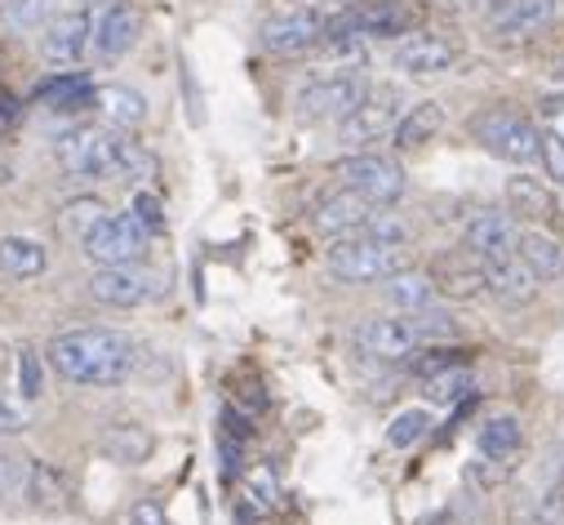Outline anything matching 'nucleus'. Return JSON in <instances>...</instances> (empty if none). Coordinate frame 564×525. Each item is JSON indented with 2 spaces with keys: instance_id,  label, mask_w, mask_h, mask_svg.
Returning <instances> with one entry per match:
<instances>
[{
  "instance_id": "nucleus-36",
  "label": "nucleus",
  "mask_w": 564,
  "mask_h": 525,
  "mask_svg": "<svg viewBox=\"0 0 564 525\" xmlns=\"http://www.w3.org/2000/svg\"><path fill=\"white\" fill-rule=\"evenodd\" d=\"M245 490H249V499H253L258 507H275V503H280V485H275L271 468H249Z\"/></svg>"
},
{
  "instance_id": "nucleus-9",
  "label": "nucleus",
  "mask_w": 564,
  "mask_h": 525,
  "mask_svg": "<svg viewBox=\"0 0 564 525\" xmlns=\"http://www.w3.org/2000/svg\"><path fill=\"white\" fill-rule=\"evenodd\" d=\"M351 343H356L365 356H373V361H400V356H409V352L427 347V343H422V334L413 330L409 317H369V321H360V325L351 330Z\"/></svg>"
},
{
  "instance_id": "nucleus-42",
  "label": "nucleus",
  "mask_w": 564,
  "mask_h": 525,
  "mask_svg": "<svg viewBox=\"0 0 564 525\" xmlns=\"http://www.w3.org/2000/svg\"><path fill=\"white\" fill-rule=\"evenodd\" d=\"M533 525H564V490H546V499L533 507Z\"/></svg>"
},
{
  "instance_id": "nucleus-22",
  "label": "nucleus",
  "mask_w": 564,
  "mask_h": 525,
  "mask_svg": "<svg viewBox=\"0 0 564 525\" xmlns=\"http://www.w3.org/2000/svg\"><path fill=\"white\" fill-rule=\"evenodd\" d=\"M485 268V294L502 299V303H529L538 294V277L524 268L520 258H502V262H480Z\"/></svg>"
},
{
  "instance_id": "nucleus-21",
  "label": "nucleus",
  "mask_w": 564,
  "mask_h": 525,
  "mask_svg": "<svg viewBox=\"0 0 564 525\" xmlns=\"http://www.w3.org/2000/svg\"><path fill=\"white\" fill-rule=\"evenodd\" d=\"M516 258L524 262V268H529L538 281H560V277H564V245H560L555 236H546V232L524 227V232L516 236Z\"/></svg>"
},
{
  "instance_id": "nucleus-34",
  "label": "nucleus",
  "mask_w": 564,
  "mask_h": 525,
  "mask_svg": "<svg viewBox=\"0 0 564 525\" xmlns=\"http://www.w3.org/2000/svg\"><path fill=\"white\" fill-rule=\"evenodd\" d=\"M6 19L14 32H41L54 19V0H10Z\"/></svg>"
},
{
  "instance_id": "nucleus-12",
  "label": "nucleus",
  "mask_w": 564,
  "mask_h": 525,
  "mask_svg": "<svg viewBox=\"0 0 564 525\" xmlns=\"http://www.w3.org/2000/svg\"><path fill=\"white\" fill-rule=\"evenodd\" d=\"M516 236H520V227L511 214L485 210L463 227V249L480 262H502V258H516Z\"/></svg>"
},
{
  "instance_id": "nucleus-10",
  "label": "nucleus",
  "mask_w": 564,
  "mask_h": 525,
  "mask_svg": "<svg viewBox=\"0 0 564 525\" xmlns=\"http://www.w3.org/2000/svg\"><path fill=\"white\" fill-rule=\"evenodd\" d=\"M58 165L76 179H107L111 170V129L80 125L58 139Z\"/></svg>"
},
{
  "instance_id": "nucleus-29",
  "label": "nucleus",
  "mask_w": 564,
  "mask_h": 525,
  "mask_svg": "<svg viewBox=\"0 0 564 525\" xmlns=\"http://www.w3.org/2000/svg\"><path fill=\"white\" fill-rule=\"evenodd\" d=\"M422 392H427L432 406H458L467 392H476V374L467 365H445V369L422 378Z\"/></svg>"
},
{
  "instance_id": "nucleus-37",
  "label": "nucleus",
  "mask_w": 564,
  "mask_h": 525,
  "mask_svg": "<svg viewBox=\"0 0 564 525\" xmlns=\"http://www.w3.org/2000/svg\"><path fill=\"white\" fill-rule=\"evenodd\" d=\"M436 290H445V294H454V299H476V294H485V268H476V272L449 268L445 286H436Z\"/></svg>"
},
{
  "instance_id": "nucleus-4",
  "label": "nucleus",
  "mask_w": 564,
  "mask_h": 525,
  "mask_svg": "<svg viewBox=\"0 0 564 525\" xmlns=\"http://www.w3.org/2000/svg\"><path fill=\"white\" fill-rule=\"evenodd\" d=\"M422 10L413 0H356V6L329 14L325 32H347L360 41H387V36H409L417 28Z\"/></svg>"
},
{
  "instance_id": "nucleus-11",
  "label": "nucleus",
  "mask_w": 564,
  "mask_h": 525,
  "mask_svg": "<svg viewBox=\"0 0 564 525\" xmlns=\"http://www.w3.org/2000/svg\"><path fill=\"white\" fill-rule=\"evenodd\" d=\"M89 41H94V19H89L85 10L54 14V19L45 23V32H41V54H45V63H54V67H76V63L85 58Z\"/></svg>"
},
{
  "instance_id": "nucleus-33",
  "label": "nucleus",
  "mask_w": 564,
  "mask_h": 525,
  "mask_svg": "<svg viewBox=\"0 0 564 525\" xmlns=\"http://www.w3.org/2000/svg\"><path fill=\"white\" fill-rule=\"evenodd\" d=\"M427 428H432V415H427V410H400V415L391 419V428H387V446L409 450L413 441L427 437Z\"/></svg>"
},
{
  "instance_id": "nucleus-20",
  "label": "nucleus",
  "mask_w": 564,
  "mask_h": 525,
  "mask_svg": "<svg viewBox=\"0 0 564 525\" xmlns=\"http://www.w3.org/2000/svg\"><path fill=\"white\" fill-rule=\"evenodd\" d=\"M98 450L120 463V468H138V463H148L152 450H156V437L143 428V424H107L102 437H98Z\"/></svg>"
},
{
  "instance_id": "nucleus-27",
  "label": "nucleus",
  "mask_w": 564,
  "mask_h": 525,
  "mask_svg": "<svg viewBox=\"0 0 564 525\" xmlns=\"http://www.w3.org/2000/svg\"><path fill=\"white\" fill-rule=\"evenodd\" d=\"M382 294H387V303H395V308H404V312H422V308H432L436 303V281L432 277H422V272H395V277H387L382 281Z\"/></svg>"
},
{
  "instance_id": "nucleus-8",
  "label": "nucleus",
  "mask_w": 564,
  "mask_h": 525,
  "mask_svg": "<svg viewBox=\"0 0 564 525\" xmlns=\"http://www.w3.org/2000/svg\"><path fill=\"white\" fill-rule=\"evenodd\" d=\"M325 28H329V14H321V10H290V14H275V19L262 23V50L275 54V58L307 54L312 45L325 41Z\"/></svg>"
},
{
  "instance_id": "nucleus-25",
  "label": "nucleus",
  "mask_w": 564,
  "mask_h": 525,
  "mask_svg": "<svg viewBox=\"0 0 564 525\" xmlns=\"http://www.w3.org/2000/svg\"><path fill=\"white\" fill-rule=\"evenodd\" d=\"M507 205H511V214H520L529 223L555 218V192L542 179H511L507 183Z\"/></svg>"
},
{
  "instance_id": "nucleus-19",
  "label": "nucleus",
  "mask_w": 564,
  "mask_h": 525,
  "mask_svg": "<svg viewBox=\"0 0 564 525\" xmlns=\"http://www.w3.org/2000/svg\"><path fill=\"white\" fill-rule=\"evenodd\" d=\"M445 129V111L441 103H413L400 111V120L391 125V143L395 152H413V148H427L436 135Z\"/></svg>"
},
{
  "instance_id": "nucleus-24",
  "label": "nucleus",
  "mask_w": 564,
  "mask_h": 525,
  "mask_svg": "<svg viewBox=\"0 0 564 525\" xmlns=\"http://www.w3.org/2000/svg\"><path fill=\"white\" fill-rule=\"evenodd\" d=\"M45 268H50V254H45L41 240H32V236H6V240H0V272H6V277L32 281Z\"/></svg>"
},
{
  "instance_id": "nucleus-41",
  "label": "nucleus",
  "mask_w": 564,
  "mask_h": 525,
  "mask_svg": "<svg viewBox=\"0 0 564 525\" xmlns=\"http://www.w3.org/2000/svg\"><path fill=\"white\" fill-rule=\"evenodd\" d=\"M467 481H471L476 490H480V485H485V490H494L498 481H507V459H489V463H471V468H467Z\"/></svg>"
},
{
  "instance_id": "nucleus-30",
  "label": "nucleus",
  "mask_w": 564,
  "mask_h": 525,
  "mask_svg": "<svg viewBox=\"0 0 564 525\" xmlns=\"http://www.w3.org/2000/svg\"><path fill=\"white\" fill-rule=\"evenodd\" d=\"M36 98L45 103V107H54V111H80V107H89L94 103V85L85 81V76H54V81H45L41 89H36Z\"/></svg>"
},
{
  "instance_id": "nucleus-23",
  "label": "nucleus",
  "mask_w": 564,
  "mask_h": 525,
  "mask_svg": "<svg viewBox=\"0 0 564 525\" xmlns=\"http://www.w3.org/2000/svg\"><path fill=\"white\" fill-rule=\"evenodd\" d=\"M94 107L116 125V129H138L148 120V98L129 89V85H98L94 89Z\"/></svg>"
},
{
  "instance_id": "nucleus-1",
  "label": "nucleus",
  "mask_w": 564,
  "mask_h": 525,
  "mask_svg": "<svg viewBox=\"0 0 564 525\" xmlns=\"http://www.w3.org/2000/svg\"><path fill=\"white\" fill-rule=\"evenodd\" d=\"M50 365L80 387H120L138 369V343L120 330H67L45 347Z\"/></svg>"
},
{
  "instance_id": "nucleus-40",
  "label": "nucleus",
  "mask_w": 564,
  "mask_h": 525,
  "mask_svg": "<svg viewBox=\"0 0 564 525\" xmlns=\"http://www.w3.org/2000/svg\"><path fill=\"white\" fill-rule=\"evenodd\" d=\"M538 161L546 165V179H555V188H564V139L546 135V139H542V152H538Z\"/></svg>"
},
{
  "instance_id": "nucleus-5",
  "label": "nucleus",
  "mask_w": 564,
  "mask_h": 525,
  "mask_svg": "<svg viewBox=\"0 0 564 525\" xmlns=\"http://www.w3.org/2000/svg\"><path fill=\"white\" fill-rule=\"evenodd\" d=\"M338 183L347 192H356L360 201H369L373 210H387L395 205L404 192H409V179H404V165L395 157H378V152H360V157H347L334 165Z\"/></svg>"
},
{
  "instance_id": "nucleus-44",
  "label": "nucleus",
  "mask_w": 564,
  "mask_h": 525,
  "mask_svg": "<svg viewBox=\"0 0 564 525\" xmlns=\"http://www.w3.org/2000/svg\"><path fill=\"white\" fill-rule=\"evenodd\" d=\"M19 432H28V410L0 397V437H19Z\"/></svg>"
},
{
  "instance_id": "nucleus-31",
  "label": "nucleus",
  "mask_w": 564,
  "mask_h": 525,
  "mask_svg": "<svg viewBox=\"0 0 564 525\" xmlns=\"http://www.w3.org/2000/svg\"><path fill=\"white\" fill-rule=\"evenodd\" d=\"M516 450H520V419L498 415L480 428V454L485 459H511Z\"/></svg>"
},
{
  "instance_id": "nucleus-17",
  "label": "nucleus",
  "mask_w": 564,
  "mask_h": 525,
  "mask_svg": "<svg viewBox=\"0 0 564 525\" xmlns=\"http://www.w3.org/2000/svg\"><path fill=\"white\" fill-rule=\"evenodd\" d=\"M89 294L102 308H143L148 299H156V281L138 268H98L89 277Z\"/></svg>"
},
{
  "instance_id": "nucleus-28",
  "label": "nucleus",
  "mask_w": 564,
  "mask_h": 525,
  "mask_svg": "<svg viewBox=\"0 0 564 525\" xmlns=\"http://www.w3.org/2000/svg\"><path fill=\"white\" fill-rule=\"evenodd\" d=\"M152 174H156V161H152V152H148L143 143H133V139H124V135H111V170H107V179L143 183V179H152Z\"/></svg>"
},
{
  "instance_id": "nucleus-18",
  "label": "nucleus",
  "mask_w": 564,
  "mask_h": 525,
  "mask_svg": "<svg viewBox=\"0 0 564 525\" xmlns=\"http://www.w3.org/2000/svg\"><path fill=\"white\" fill-rule=\"evenodd\" d=\"M373 214H378V210H373L369 201H360L356 192L338 188V192L321 196V205H316V227L329 232V236H356V232H365V223H369Z\"/></svg>"
},
{
  "instance_id": "nucleus-6",
  "label": "nucleus",
  "mask_w": 564,
  "mask_h": 525,
  "mask_svg": "<svg viewBox=\"0 0 564 525\" xmlns=\"http://www.w3.org/2000/svg\"><path fill=\"white\" fill-rule=\"evenodd\" d=\"M148 240L152 232L133 214H107L80 245H85V258L98 262V268H133L148 254Z\"/></svg>"
},
{
  "instance_id": "nucleus-3",
  "label": "nucleus",
  "mask_w": 564,
  "mask_h": 525,
  "mask_svg": "<svg viewBox=\"0 0 564 525\" xmlns=\"http://www.w3.org/2000/svg\"><path fill=\"white\" fill-rule=\"evenodd\" d=\"M471 135L489 157H498L507 165H533L542 152V135L533 129V120L511 111V107H494V111L471 116Z\"/></svg>"
},
{
  "instance_id": "nucleus-14",
  "label": "nucleus",
  "mask_w": 564,
  "mask_h": 525,
  "mask_svg": "<svg viewBox=\"0 0 564 525\" xmlns=\"http://www.w3.org/2000/svg\"><path fill=\"white\" fill-rule=\"evenodd\" d=\"M454 63H458V41H449L441 32H413L395 50V67L404 76H441Z\"/></svg>"
},
{
  "instance_id": "nucleus-39",
  "label": "nucleus",
  "mask_w": 564,
  "mask_h": 525,
  "mask_svg": "<svg viewBox=\"0 0 564 525\" xmlns=\"http://www.w3.org/2000/svg\"><path fill=\"white\" fill-rule=\"evenodd\" d=\"M129 214L143 223L148 232H161V227H165V210H161V196H156V192H138L133 205H129Z\"/></svg>"
},
{
  "instance_id": "nucleus-46",
  "label": "nucleus",
  "mask_w": 564,
  "mask_h": 525,
  "mask_svg": "<svg viewBox=\"0 0 564 525\" xmlns=\"http://www.w3.org/2000/svg\"><path fill=\"white\" fill-rule=\"evenodd\" d=\"M0 499H6V494H0Z\"/></svg>"
},
{
  "instance_id": "nucleus-32",
  "label": "nucleus",
  "mask_w": 564,
  "mask_h": 525,
  "mask_svg": "<svg viewBox=\"0 0 564 525\" xmlns=\"http://www.w3.org/2000/svg\"><path fill=\"white\" fill-rule=\"evenodd\" d=\"M107 214H111V210H107L98 196H76V201H67V205H63V227H67L76 240H85V236H89Z\"/></svg>"
},
{
  "instance_id": "nucleus-7",
  "label": "nucleus",
  "mask_w": 564,
  "mask_h": 525,
  "mask_svg": "<svg viewBox=\"0 0 564 525\" xmlns=\"http://www.w3.org/2000/svg\"><path fill=\"white\" fill-rule=\"evenodd\" d=\"M369 89L373 85L365 76H356V72H329V76L307 81L299 89L294 107H299L303 120H343V116H351L369 98Z\"/></svg>"
},
{
  "instance_id": "nucleus-35",
  "label": "nucleus",
  "mask_w": 564,
  "mask_h": 525,
  "mask_svg": "<svg viewBox=\"0 0 564 525\" xmlns=\"http://www.w3.org/2000/svg\"><path fill=\"white\" fill-rule=\"evenodd\" d=\"M19 392H23V401H41V392H45V365L36 347L19 352Z\"/></svg>"
},
{
  "instance_id": "nucleus-38",
  "label": "nucleus",
  "mask_w": 564,
  "mask_h": 525,
  "mask_svg": "<svg viewBox=\"0 0 564 525\" xmlns=\"http://www.w3.org/2000/svg\"><path fill=\"white\" fill-rule=\"evenodd\" d=\"M23 490H28V463L19 459V454H0V494H19L23 499Z\"/></svg>"
},
{
  "instance_id": "nucleus-45",
  "label": "nucleus",
  "mask_w": 564,
  "mask_h": 525,
  "mask_svg": "<svg viewBox=\"0 0 564 525\" xmlns=\"http://www.w3.org/2000/svg\"><path fill=\"white\" fill-rule=\"evenodd\" d=\"M436 6H445V10H471V14H494L502 0H436Z\"/></svg>"
},
{
  "instance_id": "nucleus-43",
  "label": "nucleus",
  "mask_w": 564,
  "mask_h": 525,
  "mask_svg": "<svg viewBox=\"0 0 564 525\" xmlns=\"http://www.w3.org/2000/svg\"><path fill=\"white\" fill-rule=\"evenodd\" d=\"M129 525H170V516H165V507L156 499H138L129 507Z\"/></svg>"
},
{
  "instance_id": "nucleus-15",
  "label": "nucleus",
  "mask_w": 564,
  "mask_h": 525,
  "mask_svg": "<svg viewBox=\"0 0 564 525\" xmlns=\"http://www.w3.org/2000/svg\"><path fill=\"white\" fill-rule=\"evenodd\" d=\"M138 32H143V14H138V6H129V0H111V6L98 14V23H94V41L89 45L98 50V58L116 63L138 45Z\"/></svg>"
},
{
  "instance_id": "nucleus-2",
  "label": "nucleus",
  "mask_w": 564,
  "mask_h": 525,
  "mask_svg": "<svg viewBox=\"0 0 564 525\" xmlns=\"http://www.w3.org/2000/svg\"><path fill=\"white\" fill-rule=\"evenodd\" d=\"M329 272L343 281H387L395 272L409 268V249L395 240H378V236H334V245L325 249Z\"/></svg>"
},
{
  "instance_id": "nucleus-13",
  "label": "nucleus",
  "mask_w": 564,
  "mask_h": 525,
  "mask_svg": "<svg viewBox=\"0 0 564 525\" xmlns=\"http://www.w3.org/2000/svg\"><path fill=\"white\" fill-rule=\"evenodd\" d=\"M400 107H409L400 98V89H391V85L369 89V98L351 116H343V139L347 143H373L378 135H387V129L400 120Z\"/></svg>"
},
{
  "instance_id": "nucleus-16",
  "label": "nucleus",
  "mask_w": 564,
  "mask_h": 525,
  "mask_svg": "<svg viewBox=\"0 0 564 525\" xmlns=\"http://www.w3.org/2000/svg\"><path fill=\"white\" fill-rule=\"evenodd\" d=\"M560 19V0H502L489 14V32L498 41H524Z\"/></svg>"
},
{
  "instance_id": "nucleus-26",
  "label": "nucleus",
  "mask_w": 564,
  "mask_h": 525,
  "mask_svg": "<svg viewBox=\"0 0 564 525\" xmlns=\"http://www.w3.org/2000/svg\"><path fill=\"white\" fill-rule=\"evenodd\" d=\"M23 499H32V507H41V512H63L67 507V481H63V472L54 463H45V459H32L28 463V490H23Z\"/></svg>"
}]
</instances>
